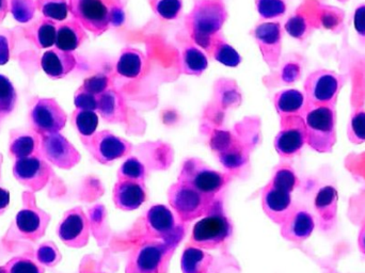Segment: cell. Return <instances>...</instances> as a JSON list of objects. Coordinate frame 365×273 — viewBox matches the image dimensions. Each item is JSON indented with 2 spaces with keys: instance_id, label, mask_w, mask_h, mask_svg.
<instances>
[{
  "instance_id": "6da1fadb",
  "label": "cell",
  "mask_w": 365,
  "mask_h": 273,
  "mask_svg": "<svg viewBox=\"0 0 365 273\" xmlns=\"http://www.w3.org/2000/svg\"><path fill=\"white\" fill-rule=\"evenodd\" d=\"M128 0H68L73 19L94 36L125 23Z\"/></svg>"
},
{
  "instance_id": "7a4b0ae2",
  "label": "cell",
  "mask_w": 365,
  "mask_h": 273,
  "mask_svg": "<svg viewBox=\"0 0 365 273\" xmlns=\"http://www.w3.org/2000/svg\"><path fill=\"white\" fill-rule=\"evenodd\" d=\"M227 19L223 0H197L187 15L186 26L195 44L210 53Z\"/></svg>"
},
{
  "instance_id": "3957f363",
  "label": "cell",
  "mask_w": 365,
  "mask_h": 273,
  "mask_svg": "<svg viewBox=\"0 0 365 273\" xmlns=\"http://www.w3.org/2000/svg\"><path fill=\"white\" fill-rule=\"evenodd\" d=\"M218 197L205 195L190 185L177 182L168 190L171 208L182 223H189L212 214L217 210Z\"/></svg>"
},
{
  "instance_id": "277c9868",
  "label": "cell",
  "mask_w": 365,
  "mask_h": 273,
  "mask_svg": "<svg viewBox=\"0 0 365 273\" xmlns=\"http://www.w3.org/2000/svg\"><path fill=\"white\" fill-rule=\"evenodd\" d=\"M304 119L307 144L321 154L331 153L336 143V106H309Z\"/></svg>"
},
{
  "instance_id": "5b68a950",
  "label": "cell",
  "mask_w": 365,
  "mask_h": 273,
  "mask_svg": "<svg viewBox=\"0 0 365 273\" xmlns=\"http://www.w3.org/2000/svg\"><path fill=\"white\" fill-rule=\"evenodd\" d=\"M177 247L162 240H152L130 252L125 273H167Z\"/></svg>"
},
{
  "instance_id": "8992f818",
  "label": "cell",
  "mask_w": 365,
  "mask_h": 273,
  "mask_svg": "<svg viewBox=\"0 0 365 273\" xmlns=\"http://www.w3.org/2000/svg\"><path fill=\"white\" fill-rule=\"evenodd\" d=\"M231 180V176L221 173L199 158H188L182 163L178 182L190 185L205 195L218 197Z\"/></svg>"
},
{
  "instance_id": "52a82bcc",
  "label": "cell",
  "mask_w": 365,
  "mask_h": 273,
  "mask_svg": "<svg viewBox=\"0 0 365 273\" xmlns=\"http://www.w3.org/2000/svg\"><path fill=\"white\" fill-rule=\"evenodd\" d=\"M345 83L344 75L329 70L315 71L304 81V93L310 106H336Z\"/></svg>"
},
{
  "instance_id": "ba28073f",
  "label": "cell",
  "mask_w": 365,
  "mask_h": 273,
  "mask_svg": "<svg viewBox=\"0 0 365 273\" xmlns=\"http://www.w3.org/2000/svg\"><path fill=\"white\" fill-rule=\"evenodd\" d=\"M232 231L231 221L222 212H215L193 225L189 242L203 250H216L231 237Z\"/></svg>"
},
{
  "instance_id": "9c48e42d",
  "label": "cell",
  "mask_w": 365,
  "mask_h": 273,
  "mask_svg": "<svg viewBox=\"0 0 365 273\" xmlns=\"http://www.w3.org/2000/svg\"><path fill=\"white\" fill-rule=\"evenodd\" d=\"M145 231L153 239L177 247L184 237V223L166 205L152 206L145 218Z\"/></svg>"
},
{
  "instance_id": "30bf717a",
  "label": "cell",
  "mask_w": 365,
  "mask_h": 273,
  "mask_svg": "<svg viewBox=\"0 0 365 273\" xmlns=\"http://www.w3.org/2000/svg\"><path fill=\"white\" fill-rule=\"evenodd\" d=\"M94 160L101 165H110L113 161L130 155L133 144L123 138L117 136L110 130L96 132L91 138L83 141Z\"/></svg>"
},
{
  "instance_id": "8fae6325",
  "label": "cell",
  "mask_w": 365,
  "mask_h": 273,
  "mask_svg": "<svg viewBox=\"0 0 365 273\" xmlns=\"http://www.w3.org/2000/svg\"><path fill=\"white\" fill-rule=\"evenodd\" d=\"M280 119L281 128L274 138V148L282 158H293L307 144L306 123L302 115H287Z\"/></svg>"
},
{
  "instance_id": "7c38bea8",
  "label": "cell",
  "mask_w": 365,
  "mask_h": 273,
  "mask_svg": "<svg viewBox=\"0 0 365 273\" xmlns=\"http://www.w3.org/2000/svg\"><path fill=\"white\" fill-rule=\"evenodd\" d=\"M30 124L38 136L56 134L66 128L68 117L57 101L53 98H38L30 110Z\"/></svg>"
},
{
  "instance_id": "4fadbf2b",
  "label": "cell",
  "mask_w": 365,
  "mask_h": 273,
  "mask_svg": "<svg viewBox=\"0 0 365 273\" xmlns=\"http://www.w3.org/2000/svg\"><path fill=\"white\" fill-rule=\"evenodd\" d=\"M40 155L51 165L71 170L81 160V153L60 133L40 136Z\"/></svg>"
},
{
  "instance_id": "5bb4252c",
  "label": "cell",
  "mask_w": 365,
  "mask_h": 273,
  "mask_svg": "<svg viewBox=\"0 0 365 273\" xmlns=\"http://www.w3.org/2000/svg\"><path fill=\"white\" fill-rule=\"evenodd\" d=\"M91 223L81 206L64 212L57 227V235L68 248H85L89 244Z\"/></svg>"
},
{
  "instance_id": "9a60e30c",
  "label": "cell",
  "mask_w": 365,
  "mask_h": 273,
  "mask_svg": "<svg viewBox=\"0 0 365 273\" xmlns=\"http://www.w3.org/2000/svg\"><path fill=\"white\" fill-rule=\"evenodd\" d=\"M12 172L19 184L27 187L31 192H38L48 184L53 170L51 165L38 154L15 160Z\"/></svg>"
},
{
  "instance_id": "2e32d148",
  "label": "cell",
  "mask_w": 365,
  "mask_h": 273,
  "mask_svg": "<svg viewBox=\"0 0 365 273\" xmlns=\"http://www.w3.org/2000/svg\"><path fill=\"white\" fill-rule=\"evenodd\" d=\"M253 36L265 63L272 70L278 68L282 53V27L278 21L259 24L253 30Z\"/></svg>"
},
{
  "instance_id": "e0dca14e",
  "label": "cell",
  "mask_w": 365,
  "mask_h": 273,
  "mask_svg": "<svg viewBox=\"0 0 365 273\" xmlns=\"http://www.w3.org/2000/svg\"><path fill=\"white\" fill-rule=\"evenodd\" d=\"M26 204L15 217V225L21 237L29 242H36L44 237L47 227L51 222V216L36 205L34 200H28Z\"/></svg>"
},
{
  "instance_id": "ac0fdd59",
  "label": "cell",
  "mask_w": 365,
  "mask_h": 273,
  "mask_svg": "<svg viewBox=\"0 0 365 273\" xmlns=\"http://www.w3.org/2000/svg\"><path fill=\"white\" fill-rule=\"evenodd\" d=\"M262 207L272 222L281 225L293 212L295 205L292 193L281 190L268 182L262 192Z\"/></svg>"
},
{
  "instance_id": "d6986e66",
  "label": "cell",
  "mask_w": 365,
  "mask_h": 273,
  "mask_svg": "<svg viewBox=\"0 0 365 273\" xmlns=\"http://www.w3.org/2000/svg\"><path fill=\"white\" fill-rule=\"evenodd\" d=\"M315 229L312 215L306 208L296 207L280 225V234L287 242L302 244L311 237Z\"/></svg>"
},
{
  "instance_id": "ffe728a7",
  "label": "cell",
  "mask_w": 365,
  "mask_h": 273,
  "mask_svg": "<svg viewBox=\"0 0 365 273\" xmlns=\"http://www.w3.org/2000/svg\"><path fill=\"white\" fill-rule=\"evenodd\" d=\"M212 144L218 152L219 160L227 169H238L248 161V153L244 146L229 133L217 132Z\"/></svg>"
},
{
  "instance_id": "44dd1931",
  "label": "cell",
  "mask_w": 365,
  "mask_h": 273,
  "mask_svg": "<svg viewBox=\"0 0 365 273\" xmlns=\"http://www.w3.org/2000/svg\"><path fill=\"white\" fill-rule=\"evenodd\" d=\"M113 201L123 212L138 210L147 201L145 182L118 180L113 189Z\"/></svg>"
},
{
  "instance_id": "7402d4cb",
  "label": "cell",
  "mask_w": 365,
  "mask_h": 273,
  "mask_svg": "<svg viewBox=\"0 0 365 273\" xmlns=\"http://www.w3.org/2000/svg\"><path fill=\"white\" fill-rule=\"evenodd\" d=\"M338 190L331 185L319 189L314 200V207L319 217V227L323 232H330L338 222Z\"/></svg>"
},
{
  "instance_id": "603a6c76",
  "label": "cell",
  "mask_w": 365,
  "mask_h": 273,
  "mask_svg": "<svg viewBox=\"0 0 365 273\" xmlns=\"http://www.w3.org/2000/svg\"><path fill=\"white\" fill-rule=\"evenodd\" d=\"M98 115L106 123L120 124L128 121V105L121 93L109 88L98 96Z\"/></svg>"
},
{
  "instance_id": "cb8c5ba5",
  "label": "cell",
  "mask_w": 365,
  "mask_h": 273,
  "mask_svg": "<svg viewBox=\"0 0 365 273\" xmlns=\"http://www.w3.org/2000/svg\"><path fill=\"white\" fill-rule=\"evenodd\" d=\"M76 58L73 53L51 48L41 58V68L51 79H62L76 68Z\"/></svg>"
},
{
  "instance_id": "d4e9b609",
  "label": "cell",
  "mask_w": 365,
  "mask_h": 273,
  "mask_svg": "<svg viewBox=\"0 0 365 273\" xmlns=\"http://www.w3.org/2000/svg\"><path fill=\"white\" fill-rule=\"evenodd\" d=\"M87 38L85 28L76 19L63 21L57 25L56 48L73 53L87 40Z\"/></svg>"
},
{
  "instance_id": "484cf974",
  "label": "cell",
  "mask_w": 365,
  "mask_h": 273,
  "mask_svg": "<svg viewBox=\"0 0 365 273\" xmlns=\"http://www.w3.org/2000/svg\"><path fill=\"white\" fill-rule=\"evenodd\" d=\"M274 108L280 118L287 115H302L308 110L309 105L304 92L296 89L283 90L274 98Z\"/></svg>"
},
{
  "instance_id": "4316f807",
  "label": "cell",
  "mask_w": 365,
  "mask_h": 273,
  "mask_svg": "<svg viewBox=\"0 0 365 273\" xmlns=\"http://www.w3.org/2000/svg\"><path fill=\"white\" fill-rule=\"evenodd\" d=\"M24 36L38 48H49L55 45L57 24L51 19H38L24 29Z\"/></svg>"
},
{
  "instance_id": "83f0119b",
  "label": "cell",
  "mask_w": 365,
  "mask_h": 273,
  "mask_svg": "<svg viewBox=\"0 0 365 273\" xmlns=\"http://www.w3.org/2000/svg\"><path fill=\"white\" fill-rule=\"evenodd\" d=\"M214 263V257L203 249L187 246L181 257L182 273H207Z\"/></svg>"
},
{
  "instance_id": "f1b7e54d",
  "label": "cell",
  "mask_w": 365,
  "mask_h": 273,
  "mask_svg": "<svg viewBox=\"0 0 365 273\" xmlns=\"http://www.w3.org/2000/svg\"><path fill=\"white\" fill-rule=\"evenodd\" d=\"M145 66V56L139 49L126 47L120 53L115 71L120 76L135 79L140 76Z\"/></svg>"
},
{
  "instance_id": "f546056e",
  "label": "cell",
  "mask_w": 365,
  "mask_h": 273,
  "mask_svg": "<svg viewBox=\"0 0 365 273\" xmlns=\"http://www.w3.org/2000/svg\"><path fill=\"white\" fill-rule=\"evenodd\" d=\"M40 143L41 138L36 133H19L11 139L9 150L15 160L27 158L40 154Z\"/></svg>"
},
{
  "instance_id": "4dcf8cb0",
  "label": "cell",
  "mask_w": 365,
  "mask_h": 273,
  "mask_svg": "<svg viewBox=\"0 0 365 273\" xmlns=\"http://www.w3.org/2000/svg\"><path fill=\"white\" fill-rule=\"evenodd\" d=\"M208 59L201 49L195 46H187L182 51L181 72L185 75L200 76L205 72Z\"/></svg>"
},
{
  "instance_id": "1f68e13d",
  "label": "cell",
  "mask_w": 365,
  "mask_h": 273,
  "mask_svg": "<svg viewBox=\"0 0 365 273\" xmlns=\"http://www.w3.org/2000/svg\"><path fill=\"white\" fill-rule=\"evenodd\" d=\"M72 124L78 132L81 142L93 136L98 128V115L96 111L76 109L72 113Z\"/></svg>"
},
{
  "instance_id": "d6a6232c",
  "label": "cell",
  "mask_w": 365,
  "mask_h": 273,
  "mask_svg": "<svg viewBox=\"0 0 365 273\" xmlns=\"http://www.w3.org/2000/svg\"><path fill=\"white\" fill-rule=\"evenodd\" d=\"M210 53L219 63L229 66V68H236L242 62V57H240V53L234 47L225 42L222 34H219L215 38Z\"/></svg>"
},
{
  "instance_id": "836d02e7",
  "label": "cell",
  "mask_w": 365,
  "mask_h": 273,
  "mask_svg": "<svg viewBox=\"0 0 365 273\" xmlns=\"http://www.w3.org/2000/svg\"><path fill=\"white\" fill-rule=\"evenodd\" d=\"M269 182L272 186L277 187L281 190L292 193L299 185V180H298L295 170L291 165L287 163H281L274 169L272 180Z\"/></svg>"
},
{
  "instance_id": "e575fe53",
  "label": "cell",
  "mask_w": 365,
  "mask_h": 273,
  "mask_svg": "<svg viewBox=\"0 0 365 273\" xmlns=\"http://www.w3.org/2000/svg\"><path fill=\"white\" fill-rule=\"evenodd\" d=\"M36 10L42 13L45 19L53 21H64L70 13L68 0H34Z\"/></svg>"
},
{
  "instance_id": "d590c367",
  "label": "cell",
  "mask_w": 365,
  "mask_h": 273,
  "mask_svg": "<svg viewBox=\"0 0 365 273\" xmlns=\"http://www.w3.org/2000/svg\"><path fill=\"white\" fill-rule=\"evenodd\" d=\"M17 103V94L10 79L0 74V121L13 113Z\"/></svg>"
},
{
  "instance_id": "8d00e7d4",
  "label": "cell",
  "mask_w": 365,
  "mask_h": 273,
  "mask_svg": "<svg viewBox=\"0 0 365 273\" xmlns=\"http://www.w3.org/2000/svg\"><path fill=\"white\" fill-rule=\"evenodd\" d=\"M152 11L164 21H177L181 16L182 0H148Z\"/></svg>"
},
{
  "instance_id": "74e56055",
  "label": "cell",
  "mask_w": 365,
  "mask_h": 273,
  "mask_svg": "<svg viewBox=\"0 0 365 273\" xmlns=\"http://www.w3.org/2000/svg\"><path fill=\"white\" fill-rule=\"evenodd\" d=\"M118 180H132V182H145L147 170L145 165L137 157L126 159L117 174Z\"/></svg>"
},
{
  "instance_id": "f35d334b",
  "label": "cell",
  "mask_w": 365,
  "mask_h": 273,
  "mask_svg": "<svg viewBox=\"0 0 365 273\" xmlns=\"http://www.w3.org/2000/svg\"><path fill=\"white\" fill-rule=\"evenodd\" d=\"M285 31L296 40L304 41L312 32L313 26L310 19L302 13L293 15L287 19L284 26Z\"/></svg>"
},
{
  "instance_id": "ab89813d",
  "label": "cell",
  "mask_w": 365,
  "mask_h": 273,
  "mask_svg": "<svg viewBox=\"0 0 365 273\" xmlns=\"http://www.w3.org/2000/svg\"><path fill=\"white\" fill-rule=\"evenodd\" d=\"M347 138L353 144H362L365 142V109L358 107L351 113L347 125Z\"/></svg>"
},
{
  "instance_id": "60d3db41",
  "label": "cell",
  "mask_w": 365,
  "mask_h": 273,
  "mask_svg": "<svg viewBox=\"0 0 365 273\" xmlns=\"http://www.w3.org/2000/svg\"><path fill=\"white\" fill-rule=\"evenodd\" d=\"M289 0H255L257 13L264 19H277L284 16Z\"/></svg>"
},
{
  "instance_id": "b9f144b4",
  "label": "cell",
  "mask_w": 365,
  "mask_h": 273,
  "mask_svg": "<svg viewBox=\"0 0 365 273\" xmlns=\"http://www.w3.org/2000/svg\"><path fill=\"white\" fill-rule=\"evenodd\" d=\"M36 259L43 267L53 268L61 262L62 255L55 242H45L36 249Z\"/></svg>"
},
{
  "instance_id": "7bdbcfd3",
  "label": "cell",
  "mask_w": 365,
  "mask_h": 273,
  "mask_svg": "<svg viewBox=\"0 0 365 273\" xmlns=\"http://www.w3.org/2000/svg\"><path fill=\"white\" fill-rule=\"evenodd\" d=\"M6 273H45L43 266L29 257H16L4 266Z\"/></svg>"
},
{
  "instance_id": "ee69618b",
  "label": "cell",
  "mask_w": 365,
  "mask_h": 273,
  "mask_svg": "<svg viewBox=\"0 0 365 273\" xmlns=\"http://www.w3.org/2000/svg\"><path fill=\"white\" fill-rule=\"evenodd\" d=\"M36 11L34 0H10V12L19 23L27 24L31 21Z\"/></svg>"
},
{
  "instance_id": "f6af8a7d",
  "label": "cell",
  "mask_w": 365,
  "mask_h": 273,
  "mask_svg": "<svg viewBox=\"0 0 365 273\" xmlns=\"http://www.w3.org/2000/svg\"><path fill=\"white\" fill-rule=\"evenodd\" d=\"M302 75V66L298 59L287 60L281 68L280 78L287 85L295 83Z\"/></svg>"
},
{
  "instance_id": "bcb514c9",
  "label": "cell",
  "mask_w": 365,
  "mask_h": 273,
  "mask_svg": "<svg viewBox=\"0 0 365 273\" xmlns=\"http://www.w3.org/2000/svg\"><path fill=\"white\" fill-rule=\"evenodd\" d=\"M98 96H94L91 92L87 91L81 86L78 88L74 96V105L76 109L81 110H98Z\"/></svg>"
},
{
  "instance_id": "7dc6e473",
  "label": "cell",
  "mask_w": 365,
  "mask_h": 273,
  "mask_svg": "<svg viewBox=\"0 0 365 273\" xmlns=\"http://www.w3.org/2000/svg\"><path fill=\"white\" fill-rule=\"evenodd\" d=\"M83 87L94 96H100L101 94L104 93L110 88V81H109V77L107 75L98 73V74L85 79Z\"/></svg>"
},
{
  "instance_id": "c3c4849f",
  "label": "cell",
  "mask_w": 365,
  "mask_h": 273,
  "mask_svg": "<svg viewBox=\"0 0 365 273\" xmlns=\"http://www.w3.org/2000/svg\"><path fill=\"white\" fill-rule=\"evenodd\" d=\"M354 27L360 41L365 44V4L356 8L354 13Z\"/></svg>"
},
{
  "instance_id": "681fc988",
  "label": "cell",
  "mask_w": 365,
  "mask_h": 273,
  "mask_svg": "<svg viewBox=\"0 0 365 273\" xmlns=\"http://www.w3.org/2000/svg\"><path fill=\"white\" fill-rule=\"evenodd\" d=\"M11 42L8 36L0 34V66L8 63L10 60Z\"/></svg>"
},
{
  "instance_id": "f907efd6",
  "label": "cell",
  "mask_w": 365,
  "mask_h": 273,
  "mask_svg": "<svg viewBox=\"0 0 365 273\" xmlns=\"http://www.w3.org/2000/svg\"><path fill=\"white\" fill-rule=\"evenodd\" d=\"M10 204V192L6 189L0 188V216L6 212Z\"/></svg>"
},
{
  "instance_id": "816d5d0a",
  "label": "cell",
  "mask_w": 365,
  "mask_h": 273,
  "mask_svg": "<svg viewBox=\"0 0 365 273\" xmlns=\"http://www.w3.org/2000/svg\"><path fill=\"white\" fill-rule=\"evenodd\" d=\"M357 242L360 252L365 255V218L362 221L361 227H360L359 234H358Z\"/></svg>"
},
{
  "instance_id": "f5cc1de1",
  "label": "cell",
  "mask_w": 365,
  "mask_h": 273,
  "mask_svg": "<svg viewBox=\"0 0 365 273\" xmlns=\"http://www.w3.org/2000/svg\"><path fill=\"white\" fill-rule=\"evenodd\" d=\"M10 11V0H0V24L6 19Z\"/></svg>"
},
{
  "instance_id": "db71d44e",
  "label": "cell",
  "mask_w": 365,
  "mask_h": 273,
  "mask_svg": "<svg viewBox=\"0 0 365 273\" xmlns=\"http://www.w3.org/2000/svg\"><path fill=\"white\" fill-rule=\"evenodd\" d=\"M0 273H6V269H4V267H0Z\"/></svg>"
}]
</instances>
